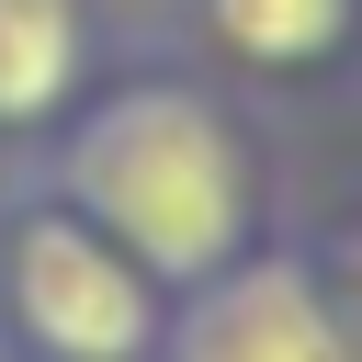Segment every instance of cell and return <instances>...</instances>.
<instances>
[{"instance_id":"277c9868","label":"cell","mask_w":362,"mask_h":362,"mask_svg":"<svg viewBox=\"0 0 362 362\" xmlns=\"http://www.w3.org/2000/svg\"><path fill=\"white\" fill-rule=\"evenodd\" d=\"M79 0H0V124H45L79 90Z\"/></svg>"},{"instance_id":"7a4b0ae2","label":"cell","mask_w":362,"mask_h":362,"mask_svg":"<svg viewBox=\"0 0 362 362\" xmlns=\"http://www.w3.org/2000/svg\"><path fill=\"white\" fill-rule=\"evenodd\" d=\"M0 317L34 362H147L158 351L147 272L79 204H23L0 226Z\"/></svg>"},{"instance_id":"5b68a950","label":"cell","mask_w":362,"mask_h":362,"mask_svg":"<svg viewBox=\"0 0 362 362\" xmlns=\"http://www.w3.org/2000/svg\"><path fill=\"white\" fill-rule=\"evenodd\" d=\"M204 11H215V34H226L238 57H260V68H305V57H328L339 23H351V0H204Z\"/></svg>"},{"instance_id":"3957f363","label":"cell","mask_w":362,"mask_h":362,"mask_svg":"<svg viewBox=\"0 0 362 362\" xmlns=\"http://www.w3.org/2000/svg\"><path fill=\"white\" fill-rule=\"evenodd\" d=\"M158 362H351V339H339L317 272H294V260H226V272H204V294L158 339Z\"/></svg>"},{"instance_id":"6da1fadb","label":"cell","mask_w":362,"mask_h":362,"mask_svg":"<svg viewBox=\"0 0 362 362\" xmlns=\"http://www.w3.org/2000/svg\"><path fill=\"white\" fill-rule=\"evenodd\" d=\"M57 181H68V204H79L147 283H204V272H226L238 238H249V158H238L226 113H215L204 90H181V79L113 90V102L68 136Z\"/></svg>"},{"instance_id":"8992f818","label":"cell","mask_w":362,"mask_h":362,"mask_svg":"<svg viewBox=\"0 0 362 362\" xmlns=\"http://www.w3.org/2000/svg\"><path fill=\"white\" fill-rule=\"evenodd\" d=\"M317 294H328V317H339V339H351V362H362V238L317 272Z\"/></svg>"}]
</instances>
